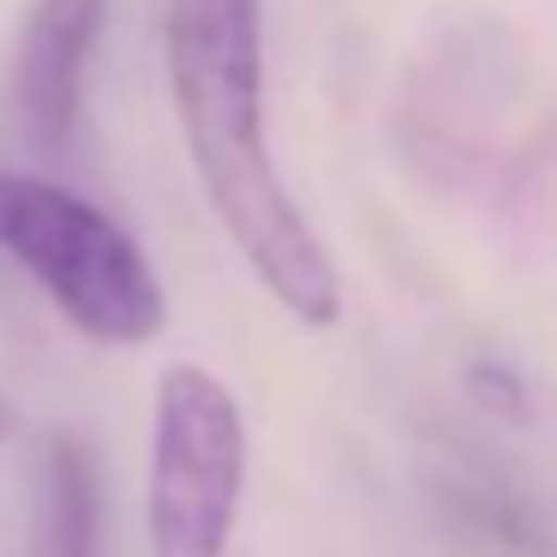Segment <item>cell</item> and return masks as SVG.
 <instances>
[{
	"instance_id": "cell-1",
	"label": "cell",
	"mask_w": 557,
	"mask_h": 557,
	"mask_svg": "<svg viewBox=\"0 0 557 557\" xmlns=\"http://www.w3.org/2000/svg\"><path fill=\"white\" fill-rule=\"evenodd\" d=\"M162 73L210 216L300 330L342 324V270L294 198L264 109V0H169Z\"/></svg>"
},
{
	"instance_id": "cell-2",
	"label": "cell",
	"mask_w": 557,
	"mask_h": 557,
	"mask_svg": "<svg viewBox=\"0 0 557 557\" xmlns=\"http://www.w3.org/2000/svg\"><path fill=\"white\" fill-rule=\"evenodd\" d=\"M0 258H13L97 348H145L169 330V288L150 252L49 174L0 169Z\"/></svg>"
},
{
	"instance_id": "cell-3",
	"label": "cell",
	"mask_w": 557,
	"mask_h": 557,
	"mask_svg": "<svg viewBox=\"0 0 557 557\" xmlns=\"http://www.w3.org/2000/svg\"><path fill=\"white\" fill-rule=\"evenodd\" d=\"M252 473L246 408L222 372L174 360L150 384L145 557H228Z\"/></svg>"
},
{
	"instance_id": "cell-4",
	"label": "cell",
	"mask_w": 557,
	"mask_h": 557,
	"mask_svg": "<svg viewBox=\"0 0 557 557\" xmlns=\"http://www.w3.org/2000/svg\"><path fill=\"white\" fill-rule=\"evenodd\" d=\"M109 0H30L7 61V126L37 162H54L78 133L85 78Z\"/></svg>"
},
{
	"instance_id": "cell-5",
	"label": "cell",
	"mask_w": 557,
	"mask_h": 557,
	"mask_svg": "<svg viewBox=\"0 0 557 557\" xmlns=\"http://www.w3.org/2000/svg\"><path fill=\"white\" fill-rule=\"evenodd\" d=\"M90 545H97V480L73 444H54L37 557H90Z\"/></svg>"
},
{
	"instance_id": "cell-6",
	"label": "cell",
	"mask_w": 557,
	"mask_h": 557,
	"mask_svg": "<svg viewBox=\"0 0 557 557\" xmlns=\"http://www.w3.org/2000/svg\"><path fill=\"white\" fill-rule=\"evenodd\" d=\"M468 384H473V396H480L485 408H504L509 420L521 413V401H516V396H521V384L504 372V366H473V372H468Z\"/></svg>"
},
{
	"instance_id": "cell-7",
	"label": "cell",
	"mask_w": 557,
	"mask_h": 557,
	"mask_svg": "<svg viewBox=\"0 0 557 557\" xmlns=\"http://www.w3.org/2000/svg\"><path fill=\"white\" fill-rule=\"evenodd\" d=\"M13 425H18V413H13V401L0 396V444H7V437H13Z\"/></svg>"
}]
</instances>
